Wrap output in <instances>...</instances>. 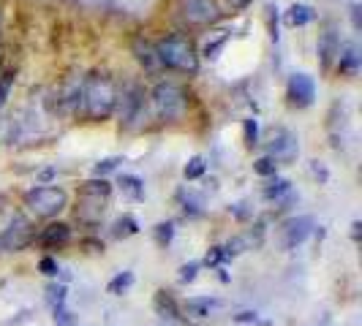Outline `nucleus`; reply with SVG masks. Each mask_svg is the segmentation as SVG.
<instances>
[{"instance_id": "c85d7f7f", "label": "nucleus", "mask_w": 362, "mask_h": 326, "mask_svg": "<svg viewBox=\"0 0 362 326\" xmlns=\"http://www.w3.org/2000/svg\"><path fill=\"white\" fill-rule=\"evenodd\" d=\"M156 239H158V245H169L172 239H175V223L172 220H166V223H158L156 226Z\"/></svg>"}, {"instance_id": "f704fd0d", "label": "nucleus", "mask_w": 362, "mask_h": 326, "mask_svg": "<svg viewBox=\"0 0 362 326\" xmlns=\"http://www.w3.org/2000/svg\"><path fill=\"white\" fill-rule=\"evenodd\" d=\"M310 169H313V174H316L319 180L327 182V177H329V174H327V169H325V166H322V163H319V161H313V163H310Z\"/></svg>"}, {"instance_id": "cd10ccee", "label": "nucleus", "mask_w": 362, "mask_h": 326, "mask_svg": "<svg viewBox=\"0 0 362 326\" xmlns=\"http://www.w3.org/2000/svg\"><path fill=\"white\" fill-rule=\"evenodd\" d=\"M14 71H6L3 76H0V109L6 107V101H8V95H11V90H14Z\"/></svg>"}, {"instance_id": "2f4dec72", "label": "nucleus", "mask_w": 362, "mask_h": 326, "mask_svg": "<svg viewBox=\"0 0 362 326\" xmlns=\"http://www.w3.org/2000/svg\"><path fill=\"white\" fill-rule=\"evenodd\" d=\"M38 272H41V274H47V277H57L60 267H57V261H54L52 255H44V258L38 261Z\"/></svg>"}, {"instance_id": "4468645a", "label": "nucleus", "mask_w": 362, "mask_h": 326, "mask_svg": "<svg viewBox=\"0 0 362 326\" xmlns=\"http://www.w3.org/2000/svg\"><path fill=\"white\" fill-rule=\"evenodd\" d=\"M131 49H134V57L139 60V66L145 68V71L156 73L161 68V63H158V54H156V44H150L147 38H134V44H131Z\"/></svg>"}, {"instance_id": "412c9836", "label": "nucleus", "mask_w": 362, "mask_h": 326, "mask_svg": "<svg viewBox=\"0 0 362 326\" xmlns=\"http://www.w3.org/2000/svg\"><path fill=\"white\" fill-rule=\"evenodd\" d=\"M156 310H158V315H163V318H177V305H175V299H172L169 291H158L156 294Z\"/></svg>"}, {"instance_id": "dca6fc26", "label": "nucleus", "mask_w": 362, "mask_h": 326, "mask_svg": "<svg viewBox=\"0 0 362 326\" xmlns=\"http://www.w3.org/2000/svg\"><path fill=\"white\" fill-rule=\"evenodd\" d=\"M335 60H338L341 73H346V76H354L360 71V52H357L354 44H341V52H338Z\"/></svg>"}, {"instance_id": "393cba45", "label": "nucleus", "mask_w": 362, "mask_h": 326, "mask_svg": "<svg viewBox=\"0 0 362 326\" xmlns=\"http://www.w3.org/2000/svg\"><path fill=\"white\" fill-rule=\"evenodd\" d=\"M254 171L259 177H275L278 174V163L272 161L270 155H262L259 161H254Z\"/></svg>"}, {"instance_id": "f8f14e48", "label": "nucleus", "mask_w": 362, "mask_h": 326, "mask_svg": "<svg viewBox=\"0 0 362 326\" xmlns=\"http://www.w3.org/2000/svg\"><path fill=\"white\" fill-rule=\"evenodd\" d=\"M341 52V36H338V30H335V25H327L325 33L319 36V63L329 68L332 63H335V57Z\"/></svg>"}, {"instance_id": "f3484780", "label": "nucleus", "mask_w": 362, "mask_h": 326, "mask_svg": "<svg viewBox=\"0 0 362 326\" xmlns=\"http://www.w3.org/2000/svg\"><path fill=\"white\" fill-rule=\"evenodd\" d=\"M117 185L123 188V193H126L131 201H142V199H145V182L139 180L136 174H123Z\"/></svg>"}, {"instance_id": "ddd939ff", "label": "nucleus", "mask_w": 362, "mask_h": 326, "mask_svg": "<svg viewBox=\"0 0 362 326\" xmlns=\"http://www.w3.org/2000/svg\"><path fill=\"white\" fill-rule=\"evenodd\" d=\"M36 239L41 248H49V250L63 248V245L71 239V226H69V223H49L47 229H41V234H38Z\"/></svg>"}, {"instance_id": "7c9ffc66", "label": "nucleus", "mask_w": 362, "mask_h": 326, "mask_svg": "<svg viewBox=\"0 0 362 326\" xmlns=\"http://www.w3.org/2000/svg\"><path fill=\"white\" fill-rule=\"evenodd\" d=\"M120 163H123V158H104V161L95 163L93 174H95V177H104V174H109V171H115V169H117Z\"/></svg>"}, {"instance_id": "a211bd4d", "label": "nucleus", "mask_w": 362, "mask_h": 326, "mask_svg": "<svg viewBox=\"0 0 362 326\" xmlns=\"http://www.w3.org/2000/svg\"><path fill=\"white\" fill-rule=\"evenodd\" d=\"M313 8L310 6H305V3H294L289 11H286V22H289L291 28H303V25H308V22H313Z\"/></svg>"}, {"instance_id": "b1692460", "label": "nucleus", "mask_w": 362, "mask_h": 326, "mask_svg": "<svg viewBox=\"0 0 362 326\" xmlns=\"http://www.w3.org/2000/svg\"><path fill=\"white\" fill-rule=\"evenodd\" d=\"M243 139H245V145L248 147L259 145V120H254V117L243 120Z\"/></svg>"}, {"instance_id": "f03ea898", "label": "nucleus", "mask_w": 362, "mask_h": 326, "mask_svg": "<svg viewBox=\"0 0 362 326\" xmlns=\"http://www.w3.org/2000/svg\"><path fill=\"white\" fill-rule=\"evenodd\" d=\"M156 54H158V63L161 68L177 73H197L199 71V54L194 41L182 33H169L156 44Z\"/></svg>"}, {"instance_id": "6e6552de", "label": "nucleus", "mask_w": 362, "mask_h": 326, "mask_svg": "<svg viewBox=\"0 0 362 326\" xmlns=\"http://www.w3.org/2000/svg\"><path fill=\"white\" fill-rule=\"evenodd\" d=\"M286 98L291 107L308 109L316 98V82L310 79L308 73H291L289 85H286Z\"/></svg>"}, {"instance_id": "aec40b11", "label": "nucleus", "mask_w": 362, "mask_h": 326, "mask_svg": "<svg viewBox=\"0 0 362 326\" xmlns=\"http://www.w3.org/2000/svg\"><path fill=\"white\" fill-rule=\"evenodd\" d=\"M131 286H134V272H120V274H115V277L109 280L107 291L112 296H123Z\"/></svg>"}, {"instance_id": "f257e3e1", "label": "nucleus", "mask_w": 362, "mask_h": 326, "mask_svg": "<svg viewBox=\"0 0 362 326\" xmlns=\"http://www.w3.org/2000/svg\"><path fill=\"white\" fill-rule=\"evenodd\" d=\"M82 107L85 117L93 123L109 120L117 109V85L109 73H90L82 82Z\"/></svg>"}, {"instance_id": "c9c22d12", "label": "nucleus", "mask_w": 362, "mask_h": 326, "mask_svg": "<svg viewBox=\"0 0 362 326\" xmlns=\"http://www.w3.org/2000/svg\"><path fill=\"white\" fill-rule=\"evenodd\" d=\"M235 321H240V324H256L259 318H256V313H240Z\"/></svg>"}, {"instance_id": "1a4fd4ad", "label": "nucleus", "mask_w": 362, "mask_h": 326, "mask_svg": "<svg viewBox=\"0 0 362 326\" xmlns=\"http://www.w3.org/2000/svg\"><path fill=\"white\" fill-rule=\"evenodd\" d=\"M180 11L182 19H188L191 25H207L218 17V8L213 0H182Z\"/></svg>"}, {"instance_id": "4be33fe9", "label": "nucleus", "mask_w": 362, "mask_h": 326, "mask_svg": "<svg viewBox=\"0 0 362 326\" xmlns=\"http://www.w3.org/2000/svg\"><path fill=\"white\" fill-rule=\"evenodd\" d=\"M284 196H291V182L289 180H284V177H275V180L264 188V199H275V201H281Z\"/></svg>"}, {"instance_id": "5701e85b", "label": "nucleus", "mask_w": 362, "mask_h": 326, "mask_svg": "<svg viewBox=\"0 0 362 326\" xmlns=\"http://www.w3.org/2000/svg\"><path fill=\"white\" fill-rule=\"evenodd\" d=\"M204 169H207V163L202 155H194L191 161L185 163V169H182V174H185V180H199L202 174H204Z\"/></svg>"}, {"instance_id": "423d86ee", "label": "nucleus", "mask_w": 362, "mask_h": 326, "mask_svg": "<svg viewBox=\"0 0 362 326\" xmlns=\"http://www.w3.org/2000/svg\"><path fill=\"white\" fill-rule=\"evenodd\" d=\"M33 239H36L33 223H30L25 215H14V220H11V223L6 226V231L0 234V250L17 253V250H25Z\"/></svg>"}, {"instance_id": "a878e982", "label": "nucleus", "mask_w": 362, "mask_h": 326, "mask_svg": "<svg viewBox=\"0 0 362 326\" xmlns=\"http://www.w3.org/2000/svg\"><path fill=\"white\" fill-rule=\"evenodd\" d=\"M47 302H49V308H63V305H66V286H63V283H57V286H49V289H47Z\"/></svg>"}, {"instance_id": "c756f323", "label": "nucleus", "mask_w": 362, "mask_h": 326, "mask_svg": "<svg viewBox=\"0 0 362 326\" xmlns=\"http://www.w3.org/2000/svg\"><path fill=\"white\" fill-rule=\"evenodd\" d=\"M199 270H202L199 261H188V264H182L180 267L177 280H180V283H194V280H197V274H199Z\"/></svg>"}, {"instance_id": "6ab92c4d", "label": "nucleus", "mask_w": 362, "mask_h": 326, "mask_svg": "<svg viewBox=\"0 0 362 326\" xmlns=\"http://www.w3.org/2000/svg\"><path fill=\"white\" fill-rule=\"evenodd\" d=\"M139 231V223L134 220V215H123L115 220V226H112V236L115 239H128V236H134Z\"/></svg>"}, {"instance_id": "e433bc0d", "label": "nucleus", "mask_w": 362, "mask_h": 326, "mask_svg": "<svg viewBox=\"0 0 362 326\" xmlns=\"http://www.w3.org/2000/svg\"><path fill=\"white\" fill-rule=\"evenodd\" d=\"M54 177V169H47V171H41V180L47 182V180H52Z\"/></svg>"}, {"instance_id": "39448f33", "label": "nucleus", "mask_w": 362, "mask_h": 326, "mask_svg": "<svg viewBox=\"0 0 362 326\" xmlns=\"http://www.w3.org/2000/svg\"><path fill=\"white\" fill-rule=\"evenodd\" d=\"M117 109H120V126L126 131H136L145 126L147 120V95L145 87L128 85L123 95H117Z\"/></svg>"}, {"instance_id": "9d476101", "label": "nucleus", "mask_w": 362, "mask_h": 326, "mask_svg": "<svg viewBox=\"0 0 362 326\" xmlns=\"http://www.w3.org/2000/svg\"><path fill=\"white\" fill-rule=\"evenodd\" d=\"M310 231H313V217L308 215L291 217V220L284 223V245L286 248H297V245H303L308 239Z\"/></svg>"}, {"instance_id": "473e14b6", "label": "nucleus", "mask_w": 362, "mask_h": 326, "mask_svg": "<svg viewBox=\"0 0 362 326\" xmlns=\"http://www.w3.org/2000/svg\"><path fill=\"white\" fill-rule=\"evenodd\" d=\"M221 261H226V253H223V248L218 245V248H210V253H207V267H216V264H221Z\"/></svg>"}, {"instance_id": "72a5a7b5", "label": "nucleus", "mask_w": 362, "mask_h": 326, "mask_svg": "<svg viewBox=\"0 0 362 326\" xmlns=\"http://www.w3.org/2000/svg\"><path fill=\"white\" fill-rule=\"evenodd\" d=\"M182 210H185V215H202V201L188 196V199L182 201Z\"/></svg>"}, {"instance_id": "9b49d317", "label": "nucleus", "mask_w": 362, "mask_h": 326, "mask_svg": "<svg viewBox=\"0 0 362 326\" xmlns=\"http://www.w3.org/2000/svg\"><path fill=\"white\" fill-rule=\"evenodd\" d=\"M107 201L101 196H93V193H82L79 191V207H76V217L85 220V223H98L104 212H107Z\"/></svg>"}, {"instance_id": "bb28decb", "label": "nucleus", "mask_w": 362, "mask_h": 326, "mask_svg": "<svg viewBox=\"0 0 362 326\" xmlns=\"http://www.w3.org/2000/svg\"><path fill=\"white\" fill-rule=\"evenodd\" d=\"M226 41H229V33H223V36L213 38V41H207L204 44V49H202V54L207 57V60H216L218 54H221V49L226 47Z\"/></svg>"}, {"instance_id": "20e7f679", "label": "nucleus", "mask_w": 362, "mask_h": 326, "mask_svg": "<svg viewBox=\"0 0 362 326\" xmlns=\"http://www.w3.org/2000/svg\"><path fill=\"white\" fill-rule=\"evenodd\" d=\"M25 207L36 217H54L69 207V193L57 185H38L25 193Z\"/></svg>"}, {"instance_id": "0eeeda50", "label": "nucleus", "mask_w": 362, "mask_h": 326, "mask_svg": "<svg viewBox=\"0 0 362 326\" xmlns=\"http://www.w3.org/2000/svg\"><path fill=\"white\" fill-rule=\"evenodd\" d=\"M267 155L275 163H291L300 155V145L297 136L291 133L289 128H275L267 139Z\"/></svg>"}, {"instance_id": "2eb2a0df", "label": "nucleus", "mask_w": 362, "mask_h": 326, "mask_svg": "<svg viewBox=\"0 0 362 326\" xmlns=\"http://www.w3.org/2000/svg\"><path fill=\"white\" fill-rule=\"evenodd\" d=\"M223 308V302L216 299V296H197V299H188V315H194V318H210L216 310Z\"/></svg>"}, {"instance_id": "7ed1b4c3", "label": "nucleus", "mask_w": 362, "mask_h": 326, "mask_svg": "<svg viewBox=\"0 0 362 326\" xmlns=\"http://www.w3.org/2000/svg\"><path fill=\"white\" fill-rule=\"evenodd\" d=\"M150 101H153L156 114L166 123H177L188 111V92H185L182 85L172 82V79L156 82V87L150 90Z\"/></svg>"}, {"instance_id": "4c0bfd02", "label": "nucleus", "mask_w": 362, "mask_h": 326, "mask_svg": "<svg viewBox=\"0 0 362 326\" xmlns=\"http://www.w3.org/2000/svg\"><path fill=\"white\" fill-rule=\"evenodd\" d=\"M229 3H232V6H237V8H243V6H248L251 0H229Z\"/></svg>"}]
</instances>
